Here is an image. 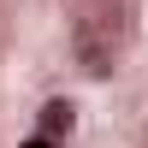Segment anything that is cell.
Listing matches in <instances>:
<instances>
[{
    "instance_id": "obj_1",
    "label": "cell",
    "mask_w": 148,
    "mask_h": 148,
    "mask_svg": "<svg viewBox=\"0 0 148 148\" xmlns=\"http://www.w3.org/2000/svg\"><path fill=\"white\" fill-rule=\"evenodd\" d=\"M125 42H130V6L125 0H83L77 6V18H71V53H77V65L89 77H107L119 65V53H125Z\"/></svg>"
},
{
    "instance_id": "obj_2",
    "label": "cell",
    "mask_w": 148,
    "mask_h": 148,
    "mask_svg": "<svg viewBox=\"0 0 148 148\" xmlns=\"http://www.w3.org/2000/svg\"><path fill=\"white\" fill-rule=\"evenodd\" d=\"M36 130H47V136H71V130H77V107L59 101V95L42 101V107H36Z\"/></svg>"
},
{
    "instance_id": "obj_3",
    "label": "cell",
    "mask_w": 148,
    "mask_h": 148,
    "mask_svg": "<svg viewBox=\"0 0 148 148\" xmlns=\"http://www.w3.org/2000/svg\"><path fill=\"white\" fill-rule=\"evenodd\" d=\"M18 148H65V136H47V130H30Z\"/></svg>"
}]
</instances>
